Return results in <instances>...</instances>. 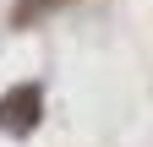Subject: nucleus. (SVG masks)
Listing matches in <instances>:
<instances>
[{"instance_id": "obj_1", "label": "nucleus", "mask_w": 153, "mask_h": 147, "mask_svg": "<svg viewBox=\"0 0 153 147\" xmlns=\"http://www.w3.org/2000/svg\"><path fill=\"white\" fill-rule=\"evenodd\" d=\"M0 125L6 131H33L38 125V87H11L6 98H0Z\"/></svg>"}, {"instance_id": "obj_2", "label": "nucleus", "mask_w": 153, "mask_h": 147, "mask_svg": "<svg viewBox=\"0 0 153 147\" xmlns=\"http://www.w3.org/2000/svg\"><path fill=\"white\" fill-rule=\"evenodd\" d=\"M60 6H71V0H16L11 6V27H33V22H44V16H55Z\"/></svg>"}]
</instances>
